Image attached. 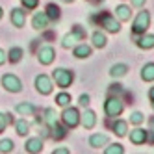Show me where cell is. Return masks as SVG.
Returning a JSON list of instances; mask_svg holds the SVG:
<instances>
[{
    "label": "cell",
    "instance_id": "8992f818",
    "mask_svg": "<svg viewBox=\"0 0 154 154\" xmlns=\"http://www.w3.org/2000/svg\"><path fill=\"white\" fill-rule=\"evenodd\" d=\"M84 35H85V34H84V30H82L80 26H74V30L71 32V34H67V35L63 37L61 45H63L65 48H71L76 41H82V39H84Z\"/></svg>",
    "mask_w": 154,
    "mask_h": 154
},
{
    "label": "cell",
    "instance_id": "74e56055",
    "mask_svg": "<svg viewBox=\"0 0 154 154\" xmlns=\"http://www.w3.org/2000/svg\"><path fill=\"white\" fill-rule=\"evenodd\" d=\"M132 4H134L136 8H139V6H143V4H145V0H132Z\"/></svg>",
    "mask_w": 154,
    "mask_h": 154
},
{
    "label": "cell",
    "instance_id": "44dd1931",
    "mask_svg": "<svg viewBox=\"0 0 154 154\" xmlns=\"http://www.w3.org/2000/svg\"><path fill=\"white\" fill-rule=\"evenodd\" d=\"M126 121H115V123H113V132H115V134L119 136V137H123V136H126Z\"/></svg>",
    "mask_w": 154,
    "mask_h": 154
},
{
    "label": "cell",
    "instance_id": "60d3db41",
    "mask_svg": "<svg viewBox=\"0 0 154 154\" xmlns=\"http://www.w3.org/2000/svg\"><path fill=\"white\" fill-rule=\"evenodd\" d=\"M0 19H2V8H0Z\"/></svg>",
    "mask_w": 154,
    "mask_h": 154
},
{
    "label": "cell",
    "instance_id": "d590c367",
    "mask_svg": "<svg viewBox=\"0 0 154 154\" xmlns=\"http://www.w3.org/2000/svg\"><path fill=\"white\" fill-rule=\"evenodd\" d=\"M109 91H112V93H119V91H121V85H119V84H113V87H112Z\"/></svg>",
    "mask_w": 154,
    "mask_h": 154
},
{
    "label": "cell",
    "instance_id": "836d02e7",
    "mask_svg": "<svg viewBox=\"0 0 154 154\" xmlns=\"http://www.w3.org/2000/svg\"><path fill=\"white\" fill-rule=\"evenodd\" d=\"M6 125H8V121H6V113H0V132H4Z\"/></svg>",
    "mask_w": 154,
    "mask_h": 154
},
{
    "label": "cell",
    "instance_id": "4fadbf2b",
    "mask_svg": "<svg viewBox=\"0 0 154 154\" xmlns=\"http://www.w3.org/2000/svg\"><path fill=\"white\" fill-rule=\"evenodd\" d=\"M24 150L26 152H41L43 150V141H41V137H30L26 141V145H24Z\"/></svg>",
    "mask_w": 154,
    "mask_h": 154
},
{
    "label": "cell",
    "instance_id": "ab89813d",
    "mask_svg": "<svg viewBox=\"0 0 154 154\" xmlns=\"http://www.w3.org/2000/svg\"><path fill=\"white\" fill-rule=\"evenodd\" d=\"M149 98H150V100H154V87H150V91H149Z\"/></svg>",
    "mask_w": 154,
    "mask_h": 154
},
{
    "label": "cell",
    "instance_id": "ac0fdd59",
    "mask_svg": "<svg viewBox=\"0 0 154 154\" xmlns=\"http://www.w3.org/2000/svg\"><path fill=\"white\" fill-rule=\"evenodd\" d=\"M126 71H128V65H125V63H117V65H113V67H112L109 74H112L113 78H121V76L126 74Z\"/></svg>",
    "mask_w": 154,
    "mask_h": 154
},
{
    "label": "cell",
    "instance_id": "f546056e",
    "mask_svg": "<svg viewBox=\"0 0 154 154\" xmlns=\"http://www.w3.org/2000/svg\"><path fill=\"white\" fill-rule=\"evenodd\" d=\"M56 102H58L60 106H69V102H71V95H67V93H60V95L56 97Z\"/></svg>",
    "mask_w": 154,
    "mask_h": 154
},
{
    "label": "cell",
    "instance_id": "1f68e13d",
    "mask_svg": "<svg viewBox=\"0 0 154 154\" xmlns=\"http://www.w3.org/2000/svg\"><path fill=\"white\" fill-rule=\"evenodd\" d=\"M145 121V115H143L141 112H134L130 115V123H134V125H139V123H143Z\"/></svg>",
    "mask_w": 154,
    "mask_h": 154
},
{
    "label": "cell",
    "instance_id": "6da1fadb",
    "mask_svg": "<svg viewBox=\"0 0 154 154\" xmlns=\"http://www.w3.org/2000/svg\"><path fill=\"white\" fill-rule=\"evenodd\" d=\"M52 76H54V80H56V85H60V87H69L71 84H72V80H74V74H72V71H69V69H56L52 72Z\"/></svg>",
    "mask_w": 154,
    "mask_h": 154
},
{
    "label": "cell",
    "instance_id": "d4e9b609",
    "mask_svg": "<svg viewBox=\"0 0 154 154\" xmlns=\"http://www.w3.org/2000/svg\"><path fill=\"white\" fill-rule=\"evenodd\" d=\"M115 13H117V17H119L121 20H128L130 15H132V11H130L128 6H119V8L115 9Z\"/></svg>",
    "mask_w": 154,
    "mask_h": 154
},
{
    "label": "cell",
    "instance_id": "e575fe53",
    "mask_svg": "<svg viewBox=\"0 0 154 154\" xmlns=\"http://www.w3.org/2000/svg\"><path fill=\"white\" fill-rule=\"evenodd\" d=\"M78 102H80V106H84V108H85L87 104H89V95H82Z\"/></svg>",
    "mask_w": 154,
    "mask_h": 154
},
{
    "label": "cell",
    "instance_id": "603a6c76",
    "mask_svg": "<svg viewBox=\"0 0 154 154\" xmlns=\"http://www.w3.org/2000/svg\"><path fill=\"white\" fill-rule=\"evenodd\" d=\"M45 13L48 15V19H50V20H58V19H60V8H58L56 4H48Z\"/></svg>",
    "mask_w": 154,
    "mask_h": 154
},
{
    "label": "cell",
    "instance_id": "8d00e7d4",
    "mask_svg": "<svg viewBox=\"0 0 154 154\" xmlns=\"http://www.w3.org/2000/svg\"><path fill=\"white\" fill-rule=\"evenodd\" d=\"M67 149H54V154H67Z\"/></svg>",
    "mask_w": 154,
    "mask_h": 154
},
{
    "label": "cell",
    "instance_id": "5b68a950",
    "mask_svg": "<svg viewBox=\"0 0 154 154\" xmlns=\"http://www.w3.org/2000/svg\"><path fill=\"white\" fill-rule=\"evenodd\" d=\"M2 85L6 87V91H11V93H19L23 89V84H20V80L15 74H4L2 76Z\"/></svg>",
    "mask_w": 154,
    "mask_h": 154
},
{
    "label": "cell",
    "instance_id": "cb8c5ba5",
    "mask_svg": "<svg viewBox=\"0 0 154 154\" xmlns=\"http://www.w3.org/2000/svg\"><path fill=\"white\" fill-rule=\"evenodd\" d=\"M17 112L20 115H32V113L35 112V108L32 106V104H28V102H23V104H17Z\"/></svg>",
    "mask_w": 154,
    "mask_h": 154
},
{
    "label": "cell",
    "instance_id": "ba28073f",
    "mask_svg": "<svg viewBox=\"0 0 154 154\" xmlns=\"http://www.w3.org/2000/svg\"><path fill=\"white\" fill-rule=\"evenodd\" d=\"M35 87H37V91L41 95H48L52 91V80L48 78L47 74H39L35 78Z\"/></svg>",
    "mask_w": 154,
    "mask_h": 154
},
{
    "label": "cell",
    "instance_id": "277c9868",
    "mask_svg": "<svg viewBox=\"0 0 154 154\" xmlns=\"http://www.w3.org/2000/svg\"><path fill=\"white\" fill-rule=\"evenodd\" d=\"M104 112L108 117H115V115H121L123 112V102H121V98L117 97H109L106 104H104Z\"/></svg>",
    "mask_w": 154,
    "mask_h": 154
},
{
    "label": "cell",
    "instance_id": "7402d4cb",
    "mask_svg": "<svg viewBox=\"0 0 154 154\" xmlns=\"http://www.w3.org/2000/svg\"><path fill=\"white\" fill-rule=\"evenodd\" d=\"M93 47H97V48L106 47V35L102 34V32H95L93 34Z\"/></svg>",
    "mask_w": 154,
    "mask_h": 154
},
{
    "label": "cell",
    "instance_id": "4dcf8cb0",
    "mask_svg": "<svg viewBox=\"0 0 154 154\" xmlns=\"http://www.w3.org/2000/svg\"><path fill=\"white\" fill-rule=\"evenodd\" d=\"M123 152H125V149H123V145H119V143L106 149V154H123Z\"/></svg>",
    "mask_w": 154,
    "mask_h": 154
},
{
    "label": "cell",
    "instance_id": "3957f363",
    "mask_svg": "<svg viewBox=\"0 0 154 154\" xmlns=\"http://www.w3.org/2000/svg\"><path fill=\"white\" fill-rule=\"evenodd\" d=\"M61 121H63L65 126L74 128L76 125L80 123V113H78V109H76V108H65L63 113H61Z\"/></svg>",
    "mask_w": 154,
    "mask_h": 154
},
{
    "label": "cell",
    "instance_id": "d6a6232c",
    "mask_svg": "<svg viewBox=\"0 0 154 154\" xmlns=\"http://www.w3.org/2000/svg\"><path fill=\"white\" fill-rule=\"evenodd\" d=\"M20 2H23V6L26 9H35L37 4H39V0H20Z\"/></svg>",
    "mask_w": 154,
    "mask_h": 154
},
{
    "label": "cell",
    "instance_id": "4316f807",
    "mask_svg": "<svg viewBox=\"0 0 154 154\" xmlns=\"http://www.w3.org/2000/svg\"><path fill=\"white\" fill-rule=\"evenodd\" d=\"M30 132V125L26 123L24 119H20V121H17V134L19 136H26Z\"/></svg>",
    "mask_w": 154,
    "mask_h": 154
},
{
    "label": "cell",
    "instance_id": "2e32d148",
    "mask_svg": "<svg viewBox=\"0 0 154 154\" xmlns=\"http://www.w3.org/2000/svg\"><path fill=\"white\" fill-rule=\"evenodd\" d=\"M136 43H137L139 48H145V50L154 48V35H152V34H145V35H141Z\"/></svg>",
    "mask_w": 154,
    "mask_h": 154
},
{
    "label": "cell",
    "instance_id": "9a60e30c",
    "mask_svg": "<svg viewBox=\"0 0 154 154\" xmlns=\"http://www.w3.org/2000/svg\"><path fill=\"white\" fill-rule=\"evenodd\" d=\"M80 121H82V125H84L85 128H93L95 123H97L95 112H91V109H85V112L82 113V117H80Z\"/></svg>",
    "mask_w": 154,
    "mask_h": 154
},
{
    "label": "cell",
    "instance_id": "8fae6325",
    "mask_svg": "<svg viewBox=\"0 0 154 154\" xmlns=\"http://www.w3.org/2000/svg\"><path fill=\"white\" fill-rule=\"evenodd\" d=\"M54 58H56V52H54L52 47H43V48L39 50V61H41L43 65H50V63L54 61Z\"/></svg>",
    "mask_w": 154,
    "mask_h": 154
},
{
    "label": "cell",
    "instance_id": "d6986e66",
    "mask_svg": "<svg viewBox=\"0 0 154 154\" xmlns=\"http://www.w3.org/2000/svg\"><path fill=\"white\" fill-rule=\"evenodd\" d=\"M23 48H19V47H13V48H9V54H8V60L11 61V63H17L20 61V58H23Z\"/></svg>",
    "mask_w": 154,
    "mask_h": 154
},
{
    "label": "cell",
    "instance_id": "7a4b0ae2",
    "mask_svg": "<svg viewBox=\"0 0 154 154\" xmlns=\"http://www.w3.org/2000/svg\"><path fill=\"white\" fill-rule=\"evenodd\" d=\"M149 24H150V15H149V11H139L137 17H136V20H134L132 32H134V34H145L147 28H149Z\"/></svg>",
    "mask_w": 154,
    "mask_h": 154
},
{
    "label": "cell",
    "instance_id": "484cf974",
    "mask_svg": "<svg viewBox=\"0 0 154 154\" xmlns=\"http://www.w3.org/2000/svg\"><path fill=\"white\" fill-rule=\"evenodd\" d=\"M50 130H52V137H54V139H63V137H65V130H63L58 123H54V125L50 126Z\"/></svg>",
    "mask_w": 154,
    "mask_h": 154
},
{
    "label": "cell",
    "instance_id": "7c38bea8",
    "mask_svg": "<svg viewBox=\"0 0 154 154\" xmlns=\"http://www.w3.org/2000/svg\"><path fill=\"white\" fill-rule=\"evenodd\" d=\"M130 141L134 143V145H143V143L147 141V130L143 128H136L130 132Z\"/></svg>",
    "mask_w": 154,
    "mask_h": 154
},
{
    "label": "cell",
    "instance_id": "ffe728a7",
    "mask_svg": "<svg viewBox=\"0 0 154 154\" xmlns=\"http://www.w3.org/2000/svg\"><path fill=\"white\" fill-rule=\"evenodd\" d=\"M89 54H91V47H87L85 43L84 45H78L74 48V56L76 58H89Z\"/></svg>",
    "mask_w": 154,
    "mask_h": 154
},
{
    "label": "cell",
    "instance_id": "83f0119b",
    "mask_svg": "<svg viewBox=\"0 0 154 154\" xmlns=\"http://www.w3.org/2000/svg\"><path fill=\"white\" fill-rule=\"evenodd\" d=\"M45 121L48 123V126H52L54 123H58V121H56V112H54L52 108H47L45 109Z\"/></svg>",
    "mask_w": 154,
    "mask_h": 154
},
{
    "label": "cell",
    "instance_id": "30bf717a",
    "mask_svg": "<svg viewBox=\"0 0 154 154\" xmlns=\"http://www.w3.org/2000/svg\"><path fill=\"white\" fill-rule=\"evenodd\" d=\"M9 17H11L13 26H17V28H23L24 23H26V13H24L20 8H13L11 13H9Z\"/></svg>",
    "mask_w": 154,
    "mask_h": 154
},
{
    "label": "cell",
    "instance_id": "9c48e42d",
    "mask_svg": "<svg viewBox=\"0 0 154 154\" xmlns=\"http://www.w3.org/2000/svg\"><path fill=\"white\" fill-rule=\"evenodd\" d=\"M48 23H50V19H48V15H47L45 11L35 13L34 19H32V26H34L35 30H45V28L48 26Z\"/></svg>",
    "mask_w": 154,
    "mask_h": 154
},
{
    "label": "cell",
    "instance_id": "b9f144b4",
    "mask_svg": "<svg viewBox=\"0 0 154 154\" xmlns=\"http://www.w3.org/2000/svg\"><path fill=\"white\" fill-rule=\"evenodd\" d=\"M63 2H72V0H63Z\"/></svg>",
    "mask_w": 154,
    "mask_h": 154
},
{
    "label": "cell",
    "instance_id": "f35d334b",
    "mask_svg": "<svg viewBox=\"0 0 154 154\" xmlns=\"http://www.w3.org/2000/svg\"><path fill=\"white\" fill-rule=\"evenodd\" d=\"M4 61H6V54H4V50H2V48H0V65H2Z\"/></svg>",
    "mask_w": 154,
    "mask_h": 154
},
{
    "label": "cell",
    "instance_id": "52a82bcc",
    "mask_svg": "<svg viewBox=\"0 0 154 154\" xmlns=\"http://www.w3.org/2000/svg\"><path fill=\"white\" fill-rule=\"evenodd\" d=\"M98 23H100V26L108 32H112V34H117V32L121 30V24L117 23V20L109 15V13H104L102 17H98Z\"/></svg>",
    "mask_w": 154,
    "mask_h": 154
},
{
    "label": "cell",
    "instance_id": "e0dca14e",
    "mask_svg": "<svg viewBox=\"0 0 154 154\" xmlns=\"http://www.w3.org/2000/svg\"><path fill=\"white\" fill-rule=\"evenodd\" d=\"M141 78L145 82H152L154 80V63H147L145 67L141 69Z\"/></svg>",
    "mask_w": 154,
    "mask_h": 154
},
{
    "label": "cell",
    "instance_id": "f1b7e54d",
    "mask_svg": "<svg viewBox=\"0 0 154 154\" xmlns=\"http://www.w3.org/2000/svg\"><path fill=\"white\" fill-rule=\"evenodd\" d=\"M13 150V141L11 139H2L0 141V152H11Z\"/></svg>",
    "mask_w": 154,
    "mask_h": 154
},
{
    "label": "cell",
    "instance_id": "7bdbcfd3",
    "mask_svg": "<svg viewBox=\"0 0 154 154\" xmlns=\"http://www.w3.org/2000/svg\"><path fill=\"white\" fill-rule=\"evenodd\" d=\"M152 108H154V100H152Z\"/></svg>",
    "mask_w": 154,
    "mask_h": 154
},
{
    "label": "cell",
    "instance_id": "5bb4252c",
    "mask_svg": "<svg viewBox=\"0 0 154 154\" xmlns=\"http://www.w3.org/2000/svg\"><path fill=\"white\" fill-rule=\"evenodd\" d=\"M108 141H109V137H108L106 134H95V136H91V139H89V145H91L93 149H100V147L108 145Z\"/></svg>",
    "mask_w": 154,
    "mask_h": 154
}]
</instances>
